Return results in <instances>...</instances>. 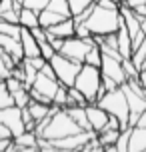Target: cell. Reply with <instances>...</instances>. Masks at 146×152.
Returning a JSON list of instances; mask_svg holds the SVG:
<instances>
[{
  "mask_svg": "<svg viewBox=\"0 0 146 152\" xmlns=\"http://www.w3.org/2000/svg\"><path fill=\"white\" fill-rule=\"evenodd\" d=\"M120 24H122L120 8H104L96 2H94V10L86 18V26L92 32V36H102V34L116 32L120 28Z\"/></svg>",
  "mask_w": 146,
  "mask_h": 152,
  "instance_id": "6da1fadb",
  "label": "cell"
},
{
  "mask_svg": "<svg viewBox=\"0 0 146 152\" xmlns=\"http://www.w3.org/2000/svg\"><path fill=\"white\" fill-rule=\"evenodd\" d=\"M96 104H100L108 114H112V116H116L120 120V130L130 126V122H128L130 110H128V100H126V94H124L122 86H118L114 90H106L96 100Z\"/></svg>",
  "mask_w": 146,
  "mask_h": 152,
  "instance_id": "7a4b0ae2",
  "label": "cell"
},
{
  "mask_svg": "<svg viewBox=\"0 0 146 152\" xmlns=\"http://www.w3.org/2000/svg\"><path fill=\"white\" fill-rule=\"evenodd\" d=\"M76 132H80V126L72 120V116H70L64 108H60L58 112H54L52 116L48 118L46 126H44L42 132H40V136L52 140V138L70 136V134H76Z\"/></svg>",
  "mask_w": 146,
  "mask_h": 152,
  "instance_id": "3957f363",
  "label": "cell"
},
{
  "mask_svg": "<svg viewBox=\"0 0 146 152\" xmlns=\"http://www.w3.org/2000/svg\"><path fill=\"white\" fill-rule=\"evenodd\" d=\"M100 84H102V72H100V68L84 62L80 66V70H78V74H76L74 86L84 94L88 102H96Z\"/></svg>",
  "mask_w": 146,
  "mask_h": 152,
  "instance_id": "277c9868",
  "label": "cell"
},
{
  "mask_svg": "<svg viewBox=\"0 0 146 152\" xmlns=\"http://www.w3.org/2000/svg\"><path fill=\"white\" fill-rule=\"evenodd\" d=\"M122 90L126 94V100H128V110H130V126L136 124V118L142 110H146V88L140 84L138 78H128L126 82L122 84Z\"/></svg>",
  "mask_w": 146,
  "mask_h": 152,
  "instance_id": "5b68a950",
  "label": "cell"
},
{
  "mask_svg": "<svg viewBox=\"0 0 146 152\" xmlns=\"http://www.w3.org/2000/svg\"><path fill=\"white\" fill-rule=\"evenodd\" d=\"M48 62L52 64L54 74H56V78H58V82L64 84V86H74L76 74H78V70H80V66H82L80 62L70 60V58H66V56H62L60 52H56Z\"/></svg>",
  "mask_w": 146,
  "mask_h": 152,
  "instance_id": "8992f818",
  "label": "cell"
},
{
  "mask_svg": "<svg viewBox=\"0 0 146 152\" xmlns=\"http://www.w3.org/2000/svg\"><path fill=\"white\" fill-rule=\"evenodd\" d=\"M94 44V38H80V36H68L62 40V46L58 52L62 54V56H66V58H70V60L74 62H80V64H84V58L86 54H88V50L92 48Z\"/></svg>",
  "mask_w": 146,
  "mask_h": 152,
  "instance_id": "52a82bcc",
  "label": "cell"
},
{
  "mask_svg": "<svg viewBox=\"0 0 146 152\" xmlns=\"http://www.w3.org/2000/svg\"><path fill=\"white\" fill-rule=\"evenodd\" d=\"M96 136V132L94 130H80L76 134H70V136H62V138H52L50 142H52L54 150L56 152H70V150H82V146L90 140V138Z\"/></svg>",
  "mask_w": 146,
  "mask_h": 152,
  "instance_id": "ba28073f",
  "label": "cell"
},
{
  "mask_svg": "<svg viewBox=\"0 0 146 152\" xmlns=\"http://www.w3.org/2000/svg\"><path fill=\"white\" fill-rule=\"evenodd\" d=\"M100 72H102V76L112 78V80H114L116 84H120V86L128 80L126 74H124V68H122V58H114V56H108V54H102Z\"/></svg>",
  "mask_w": 146,
  "mask_h": 152,
  "instance_id": "9c48e42d",
  "label": "cell"
},
{
  "mask_svg": "<svg viewBox=\"0 0 146 152\" xmlns=\"http://www.w3.org/2000/svg\"><path fill=\"white\" fill-rule=\"evenodd\" d=\"M0 122L6 124L10 132H12V138L18 136L20 132H24V120H22V110L12 104V106H6V108H0Z\"/></svg>",
  "mask_w": 146,
  "mask_h": 152,
  "instance_id": "30bf717a",
  "label": "cell"
},
{
  "mask_svg": "<svg viewBox=\"0 0 146 152\" xmlns=\"http://www.w3.org/2000/svg\"><path fill=\"white\" fill-rule=\"evenodd\" d=\"M58 86H60L58 78H54V76H48V74H44V72H38L36 80H34V84H32L30 88L38 90L40 94L46 98L48 104H52V96H54V92H56V88H58Z\"/></svg>",
  "mask_w": 146,
  "mask_h": 152,
  "instance_id": "8fae6325",
  "label": "cell"
},
{
  "mask_svg": "<svg viewBox=\"0 0 146 152\" xmlns=\"http://www.w3.org/2000/svg\"><path fill=\"white\" fill-rule=\"evenodd\" d=\"M86 116H88V122H90V128H92L96 134L104 128V124H106L108 118H110V114L100 106V104H96V102L86 104Z\"/></svg>",
  "mask_w": 146,
  "mask_h": 152,
  "instance_id": "7c38bea8",
  "label": "cell"
},
{
  "mask_svg": "<svg viewBox=\"0 0 146 152\" xmlns=\"http://www.w3.org/2000/svg\"><path fill=\"white\" fill-rule=\"evenodd\" d=\"M0 48L8 52L12 56V60L16 64H20L24 60V50H22V42H20V38L16 36H8V34H0Z\"/></svg>",
  "mask_w": 146,
  "mask_h": 152,
  "instance_id": "4fadbf2b",
  "label": "cell"
},
{
  "mask_svg": "<svg viewBox=\"0 0 146 152\" xmlns=\"http://www.w3.org/2000/svg\"><path fill=\"white\" fill-rule=\"evenodd\" d=\"M20 42H22V50H24V58H34V56H42L40 54V46L36 42V38L32 36L30 28H24L20 30Z\"/></svg>",
  "mask_w": 146,
  "mask_h": 152,
  "instance_id": "5bb4252c",
  "label": "cell"
},
{
  "mask_svg": "<svg viewBox=\"0 0 146 152\" xmlns=\"http://www.w3.org/2000/svg\"><path fill=\"white\" fill-rule=\"evenodd\" d=\"M128 152H146V126H132Z\"/></svg>",
  "mask_w": 146,
  "mask_h": 152,
  "instance_id": "9a60e30c",
  "label": "cell"
},
{
  "mask_svg": "<svg viewBox=\"0 0 146 152\" xmlns=\"http://www.w3.org/2000/svg\"><path fill=\"white\" fill-rule=\"evenodd\" d=\"M116 42H118V52H120V56L122 58H130L134 48H132V38H130V34H128L124 24H120V28L116 30Z\"/></svg>",
  "mask_w": 146,
  "mask_h": 152,
  "instance_id": "2e32d148",
  "label": "cell"
},
{
  "mask_svg": "<svg viewBox=\"0 0 146 152\" xmlns=\"http://www.w3.org/2000/svg\"><path fill=\"white\" fill-rule=\"evenodd\" d=\"M52 36L56 38H68V36H74V20H72V16L70 18H64V20H60L58 24H52V26H48L46 28Z\"/></svg>",
  "mask_w": 146,
  "mask_h": 152,
  "instance_id": "e0dca14e",
  "label": "cell"
},
{
  "mask_svg": "<svg viewBox=\"0 0 146 152\" xmlns=\"http://www.w3.org/2000/svg\"><path fill=\"white\" fill-rule=\"evenodd\" d=\"M64 110L72 116V120L80 126V130H92V128H90V122H88V116H86V106L70 104V106H66Z\"/></svg>",
  "mask_w": 146,
  "mask_h": 152,
  "instance_id": "ac0fdd59",
  "label": "cell"
},
{
  "mask_svg": "<svg viewBox=\"0 0 146 152\" xmlns=\"http://www.w3.org/2000/svg\"><path fill=\"white\" fill-rule=\"evenodd\" d=\"M18 24L24 26V28H34V26H40V20H38V12L32 10V8H26L22 6L20 12H18Z\"/></svg>",
  "mask_w": 146,
  "mask_h": 152,
  "instance_id": "d6986e66",
  "label": "cell"
},
{
  "mask_svg": "<svg viewBox=\"0 0 146 152\" xmlns=\"http://www.w3.org/2000/svg\"><path fill=\"white\" fill-rule=\"evenodd\" d=\"M64 18H66V16L58 14V12L50 10V8H44V10L38 12V20H40V26H42V28H48V26H52V24H58L60 20H64Z\"/></svg>",
  "mask_w": 146,
  "mask_h": 152,
  "instance_id": "ffe728a7",
  "label": "cell"
},
{
  "mask_svg": "<svg viewBox=\"0 0 146 152\" xmlns=\"http://www.w3.org/2000/svg\"><path fill=\"white\" fill-rule=\"evenodd\" d=\"M20 68H22V82H24V86L30 88L32 84H34V80H36V76H38L40 70L34 68L30 62H28V58H24V60L20 62Z\"/></svg>",
  "mask_w": 146,
  "mask_h": 152,
  "instance_id": "44dd1931",
  "label": "cell"
},
{
  "mask_svg": "<svg viewBox=\"0 0 146 152\" xmlns=\"http://www.w3.org/2000/svg\"><path fill=\"white\" fill-rule=\"evenodd\" d=\"M118 134H120V128H104L96 136H98V142L102 144V148L106 150L108 146H114V142L118 140Z\"/></svg>",
  "mask_w": 146,
  "mask_h": 152,
  "instance_id": "7402d4cb",
  "label": "cell"
},
{
  "mask_svg": "<svg viewBox=\"0 0 146 152\" xmlns=\"http://www.w3.org/2000/svg\"><path fill=\"white\" fill-rule=\"evenodd\" d=\"M52 104L58 106V108H66L68 106V86L60 84V86L56 88V92H54V96H52Z\"/></svg>",
  "mask_w": 146,
  "mask_h": 152,
  "instance_id": "603a6c76",
  "label": "cell"
},
{
  "mask_svg": "<svg viewBox=\"0 0 146 152\" xmlns=\"http://www.w3.org/2000/svg\"><path fill=\"white\" fill-rule=\"evenodd\" d=\"M130 132H132V126L120 130L118 140L114 142V152H128V140H130Z\"/></svg>",
  "mask_w": 146,
  "mask_h": 152,
  "instance_id": "cb8c5ba5",
  "label": "cell"
},
{
  "mask_svg": "<svg viewBox=\"0 0 146 152\" xmlns=\"http://www.w3.org/2000/svg\"><path fill=\"white\" fill-rule=\"evenodd\" d=\"M50 10H54V12H58V14L62 16H72V12H70V6H68V0H48V6Z\"/></svg>",
  "mask_w": 146,
  "mask_h": 152,
  "instance_id": "d4e9b609",
  "label": "cell"
},
{
  "mask_svg": "<svg viewBox=\"0 0 146 152\" xmlns=\"http://www.w3.org/2000/svg\"><path fill=\"white\" fill-rule=\"evenodd\" d=\"M70 104H80V106H86V104H90L86 96L82 92L78 90L76 86H68V106Z\"/></svg>",
  "mask_w": 146,
  "mask_h": 152,
  "instance_id": "484cf974",
  "label": "cell"
},
{
  "mask_svg": "<svg viewBox=\"0 0 146 152\" xmlns=\"http://www.w3.org/2000/svg\"><path fill=\"white\" fill-rule=\"evenodd\" d=\"M12 98H14V104L18 108H24V106H28V102H30V92H28L26 86H22L16 92H12Z\"/></svg>",
  "mask_w": 146,
  "mask_h": 152,
  "instance_id": "4316f807",
  "label": "cell"
},
{
  "mask_svg": "<svg viewBox=\"0 0 146 152\" xmlns=\"http://www.w3.org/2000/svg\"><path fill=\"white\" fill-rule=\"evenodd\" d=\"M84 62H86V64H92V66H98V68H100V62H102V50H100V46L96 44V42H94L92 48L88 50Z\"/></svg>",
  "mask_w": 146,
  "mask_h": 152,
  "instance_id": "83f0119b",
  "label": "cell"
},
{
  "mask_svg": "<svg viewBox=\"0 0 146 152\" xmlns=\"http://www.w3.org/2000/svg\"><path fill=\"white\" fill-rule=\"evenodd\" d=\"M20 30H22V26H20V24L6 22V20H2V18H0V34H8V36L20 38Z\"/></svg>",
  "mask_w": 146,
  "mask_h": 152,
  "instance_id": "f1b7e54d",
  "label": "cell"
},
{
  "mask_svg": "<svg viewBox=\"0 0 146 152\" xmlns=\"http://www.w3.org/2000/svg\"><path fill=\"white\" fill-rule=\"evenodd\" d=\"M14 104V98H12V94L8 92L6 84H4V80L0 82V108H6V106H12Z\"/></svg>",
  "mask_w": 146,
  "mask_h": 152,
  "instance_id": "f546056e",
  "label": "cell"
},
{
  "mask_svg": "<svg viewBox=\"0 0 146 152\" xmlns=\"http://www.w3.org/2000/svg\"><path fill=\"white\" fill-rule=\"evenodd\" d=\"M94 0H68V6H70V12H72V16L80 14L82 10H84L86 6H90Z\"/></svg>",
  "mask_w": 146,
  "mask_h": 152,
  "instance_id": "4dcf8cb0",
  "label": "cell"
},
{
  "mask_svg": "<svg viewBox=\"0 0 146 152\" xmlns=\"http://www.w3.org/2000/svg\"><path fill=\"white\" fill-rule=\"evenodd\" d=\"M122 4H126L128 8H132L138 16L146 14V0H122Z\"/></svg>",
  "mask_w": 146,
  "mask_h": 152,
  "instance_id": "1f68e13d",
  "label": "cell"
},
{
  "mask_svg": "<svg viewBox=\"0 0 146 152\" xmlns=\"http://www.w3.org/2000/svg\"><path fill=\"white\" fill-rule=\"evenodd\" d=\"M122 68H124V74H126V78H138L140 70L134 66V62H132L130 58H122Z\"/></svg>",
  "mask_w": 146,
  "mask_h": 152,
  "instance_id": "d6a6232c",
  "label": "cell"
},
{
  "mask_svg": "<svg viewBox=\"0 0 146 152\" xmlns=\"http://www.w3.org/2000/svg\"><path fill=\"white\" fill-rule=\"evenodd\" d=\"M22 6L32 8V10L40 12V10H44V8L48 6V0H24V2H22Z\"/></svg>",
  "mask_w": 146,
  "mask_h": 152,
  "instance_id": "836d02e7",
  "label": "cell"
},
{
  "mask_svg": "<svg viewBox=\"0 0 146 152\" xmlns=\"http://www.w3.org/2000/svg\"><path fill=\"white\" fill-rule=\"evenodd\" d=\"M74 36H80V38H90L92 32L88 30L86 22H74Z\"/></svg>",
  "mask_w": 146,
  "mask_h": 152,
  "instance_id": "e575fe53",
  "label": "cell"
},
{
  "mask_svg": "<svg viewBox=\"0 0 146 152\" xmlns=\"http://www.w3.org/2000/svg\"><path fill=\"white\" fill-rule=\"evenodd\" d=\"M96 150H104V148H102V144L98 142V136L90 138V140L82 146V152H96Z\"/></svg>",
  "mask_w": 146,
  "mask_h": 152,
  "instance_id": "d590c367",
  "label": "cell"
},
{
  "mask_svg": "<svg viewBox=\"0 0 146 152\" xmlns=\"http://www.w3.org/2000/svg\"><path fill=\"white\" fill-rule=\"evenodd\" d=\"M0 18H2V20H6V22H14V24H18V10H14V8H10V10H4V12H0Z\"/></svg>",
  "mask_w": 146,
  "mask_h": 152,
  "instance_id": "8d00e7d4",
  "label": "cell"
},
{
  "mask_svg": "<svg viewBox=\"0 0 146 152\" xmlns=\"http://www.w3.org/2000/svg\"><path fill=\"white\" fill-rule=\"evenodd\" d=\"M14 142V138L12 136H4L0 138V152H10V146Z\"/></svg>",
  "mask_w": 146,
  "mask_h": 152,
  "instance_id": "74e56055",
  "label": "cell"
},
{
  "mask_svg": "<svg viewBox=\"0 0 146 152\" xmlns=\"http://www.w3.org/2000/svg\"><path fill=\"white\" fill-rule=\"evenodd\" d=\"M102 86L106 88V90H114V88H118L120 84H116L112 78H108V76H102Z\"/></svg>",
  "mask_w": 146,
  "mask_h": 152,
  "instance_id": "f35d334b",
  "label": "cell"
},
{
  "mask_svg": "<svg viewBox=\"0 0 146 152\" xmlns=\"http://www.w3.org/2000/svg\"><path fill=\"white\" fill-rule=\"evenodd\" d=\"M6 76H10V68H8L4 60H2V56H0V80H4Z\"/></svg>",
  "mask_w": 146,
  "mask_h": 152,
  "instance_id": "ab89813d",
  "label": "cell"
},
{
  "mask_svg": "<svg viewBox=\"0 0 146 152\" xmlns=\"http://www.w3.org/2000/svg\"><path fill=\"white\" fill-rule=\"evenodd\" d=\"M134 126H146V110H142V112L138 114V118H136V124Z\"/></svg>",
  "mask_w": 146,
  "mask_h": 152,
  "instance_id": "60d3db41",
  "label": "cell"
},
{
  "mask_svg": "<svg viewBox=\"0 0 146 152\" xmlns=\"http://www.w3.org/2000/svg\"><path fill=\"white\" fill-rule=\"evenodd\" d=\"M4 136H12V132H10V128H8L6 124L0 122V138H4Z\"/></svg>",
  "mask_w": 146,
  "mask_h": 152,
  "instance_id": "b9f144b4",
  "label": "cell"
},
{
  "mask_svg": "<svg viewBox=\"0 0 146 152\" xmlns=\"http://www.w3.org/2000/svg\"><path fill=\"white\" fill-rule=\"evenodd\" d=\"M138 80H140V84L146 88V68L144 70H140V74H138Z\"/></svg>",
  "mask_w": 146,
  "mask_h": 152,
  "instance_id": "7bdbcfd3",
  "label": "cell"
},
{
  "mask_svg": "<svg viewBox=\"0 0 146 152\" xmlns=\"http://www.w3.org/2000/svg\"><path fill=\"white\" fill-rule=\"evenodd\" d=\"M138 18H140V28H142V32L146 34V14L144 16H138Z\"/></svg>",
  "mask_w": 146,
  "mask_h": 152,
  "instance_id": "ee69618b",
  "label": "cell"
},
{
  "mask_svg": "<svg viewBox=\"0 0 146 152\" xmlns=\"http://www.w3.org/2000/svg\"><path fill=\"white\" fill-rule=\"evenodd\" d=\"M120 2H122V0H120Z\"/></svg>",
  "mask_w": 146,
  "mask_h": 152,
  "instance_id": "f6af8a7d",
  "label": "cell"
},
{
  "mask_svg": "<svg viewBox=\"0 0 146 152\" xmlns=\"http://www.w3.org/2000/svg\"><path fill=\"white\" fill-rule=\"evenodd\" d=\"M0 82H2V80H0Z\"/></svg>",
  "mask_w": 146,
  "mask_h": 152,
  "instance_id": "bcb514c9",
  "label": "cell"
}]
</instances>
